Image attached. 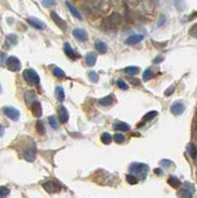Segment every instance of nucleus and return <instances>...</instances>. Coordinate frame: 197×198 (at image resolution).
I'll return each instance as SVG.
<instances>
[{"mask_svg": "<svg viewBox=\"0 0 197 198\" xmlns=\"http://www.w3.org/2000/svg\"><path fill=\"white\" fill-rule=\"evenodd\" d=\"M122 23V16L119 13H113L110 16L106 17L102 21V28L105 31H112L116 30Z\"/></svg>", "mask_w": 197, "mask_h": 198, "instance_id": "obj_1", "label": "nucleus"}, {"mask_svg": "<svg viewBox=\"0 0 197 198\" xmlns=\"http://www.w3.org/2000/svg\"><path fill=\"white\" fill-rule=\"evenodd\" d=\"M23 77H24V79L28 83L32 84V85L33 84H38L40 82V77L38 73L32 68L26 69L25 72H23Z\"/></svg>", "mask_w": 197, "mask_h": 198, "instance_id": "obj_2", "label": "nucleus"}, {"mask_svg": "<svg viewBox=\"0 0 197 198\" xmlns=\"http://www.w3.org/2000/svg\"><path fill=\"white\" fill-rule=\"evenodd\" d=\"M130 171L132 173L136 174H141L142 177H145L147 175L149 171V167L146 163H132L130 167Z\"/></svg>", "mask_w": 197, "mask_h": 198, "instance_id": "obj_3", "label": "nucleus"}, {"mask_svg": "<svg viewBox=\"0 0 197 198\" xmlns=\"http://www.w3.org/2000/svg\"><path fill=\"white\" fill-rule=\"evenodd\" d=\"M6 64L8 69L11 70V72H19L21 69V63L19 59L16 58V56H10V58H8Z\"/></svg>", "mask_w": 197, "mask_h": 198, "instance_id": "obj_4", "label": "nucleus"}, {"mask_svg": "<svg viewBox=\"0 0 197 198\" xmlns=\"http://www.w3.org/2000/svg\"><path fill=\"white\" fill-rule=\"evenodd\" d=\"M24 159L27 162H34L36 159V146L34 143H32L26 149L24 153Z\"/></svg>", "mask_w": 197, "mask_h": 198, "instance_id": "obj_5", "label": "nucleus"}, {"mask_svg": "<svg viewBox=\"0 0 197 198\" xmlns=\"http://www.w3.org/2000/svg\"><path fill=\"white\" fill-rule=\"evenodd\" d=\"M3 112L9 119H11L13 121H17L20 117V112L13 107H5L3 109Z\"/></svg>", "mask_w": 197, "mask_h": 198, "instance_id": "obj_6", "label": "nucleus"}, {"mask_svg": "<svg viewBox=\"0 0 197 198\" xmlns=\"http://www.w3.org/2000/svg\"><path fill=\"white\" fill-rule=\"evenodd\" d=\"M43 188L49 193H55L60 190V184L55 181H47V182L43 183Z\"/></svg>", "mask_w": 197, "mask_h": 198, "instance_id": "obj_7", "label": "nucleus"}, {"mask_svg": "<svg viewBox=\"0 0 197 198\" xmlns=\"http://www.w3.org/2000/svg\"><path fill=\"white\" fill-rule=\"evenodd\" d=\"M51 19H53V20L55 21V24H57L63 31L67 30V23H65V21L64 20L63 18H60V17L59 16V14H57L55 12H51Z\"/></svg>", "mask_w": 197, "mask_h": 198, "instance_id": "obj_8", "label": "nucleus"}, {"mask_svg": "<svg viewBox=\"0 0 197 198\" xmlns=\"http://www.w3.org/2000/svg\"><path fill=\"white\" fill-rule=\"evenodd\" d=\"M31 111L32 114L34 115L36 118H40L43 114V110H42V105L39 101H34L32 103V107H31Z\"/></svg>", "mask_w": 197, "mask_h": 198, "instance_id": "obj_9", "label": "nucleus"}, {"mask_svg": "<svg viewBox=\"0 0 197 198\" xmlns=\"http://www.w3.org/2000/svg\"><path fill=\"white\" fill-rule=\"evenodd\" d=\"M184 110H185V107H184V105L182 104L181 102H176V103H174L172 106H171V108H170V111H171V113L173 115H175V116H178V115H181L182 113L184 112Z\"/></svg>", "mask_w": 197, "mask_h": 198, "instance_id": "obj_10", "label": "nucleus"}, {"mask_svg": "<svg viewBox=\"0 0 197 198\" xmlns=\"http://www.w3.org/2000/svg\"><path fill=\"white\" fill-rule=\"evenodd\" d=\"M72 35L76 37L77 40L81 41V42L86 41L87 38H88V35H87L86 31L83 30V29H76V30H73L72 31Z\"/></svg>", "mask_w": 197, "mask_h": 198, "instance_id": "obj_11", "label": "nucleus"}, {"mask_svg": "<svg viewBox=\"0 0 197 198\" xmlns=\"http://www.w3.org/2000/svg\"><path fill=\"white\" fill-rule=\"evenodd\" d=\"M28 22H29L33 27L36 28V29H38V30L44 29V27H45L44 22L39 20V19L36 18V17H30L29 19H28Z\"/></svg>", "mask_w": 197, "mask_h": 198, "instance_id": "obj_12", "label": "nucleus"}, {"mask_svg": "<svg viewBox=\"0 0 197 198\" xmlns=\"http://www.w3.org/2000/svg\"><path fill=\"white\" fill-rule=\"evenodd\" d=\"M59 118H60V123H67L68 120V112L67 110V108L64 107V106H60V109H59Z\"/></svg>", "mask_w": 197, "mask_h": 198, "instance_id": "obj_13", "label": "nucleus"}, {"mask_svg": "<svg viewBox=\"0 0 197 198\" xmlns=\"http://www.w3.org/2000/svg\"><path fill=\"white\" fill-rule=\"evenodd\" d=\"M144 39V36L143 35H132V36H130L127 40H126V44H128V45H135V44H138L140 43L141 41H143Z\"/></svg>", "mask_w": 197, "mask_h": 198, "instance_id": "obj_14", "label": "nucleus"}, {"mask_svg": "<svg viewBox=\"0 0 197 198\" xmlns=\"http://www.w3.org/2000/svg\"><path fill=\"white\" fill-rule=\"evenodd\" d=\"M65 5H67V7L68 8L69 12L72 13L74 17L77 18V19H79V20H82V16H81L80 12H79V11L77 10V9L72 5V3H69L68 1H67V2H65Z\"/></svg>", "mask_w": 197, "mask_h": 198, "instance_id": "obj_15", "label": "nucleus"}, {"mask_svg": "<svg viewBox=\"0 0 197 198\" xmlns=\"http://www.w3.org/2000/svg\"><path fill=\"white\" fill-rule=\"evenodd\" d=\"M96 60H97V56H96L95 54L89 53V54L86 55L85 62H86L87 65H89V67H93V65L96 64Z\"/></svg>", "mask_w": 197, "mask_h": 198, "instance_id": "obj_16", "label": "nucleus"}, {"mask_svg": "<svg viewBox=\"0 0 197 198\" xmlns=\"http://www.w3.org/2000/svg\"><path fill=\"white\" fill-rule=\"evenodd\" d=\"M64 52H65V54H67V56H68V58H70V59H76V58H77V56L76 55V52L72 50V48L69 46L68 43H65L64 44Z\"/></svg>", "mask_w": 197, "mask_h": 198, "instance_id": "obj_17", "label": "nucleus"}, {"mask_svg": "<svg viewBox=\"0 0 197 198\" xmlns=\"http://www.w3.org/2000/svg\"><path fill=\"white\" fill-rule=\"evenodd\" d=\"M112 103H113V96L112 95L105 96L99 100V104L101 106H110Z\"/></svg>", "mask_w": 197, "mask_h": 198, "instance_id": "obj_18", "label": "nucleus"}, {"mask_svg": "<svg viewBox=\"0 0 197 198\" xmlns=\"http://www.w3.org/2000/svg\"><path fill=\"white\" fill-rule=\"evenodd\" d=\"M114 128L118 131H122V132H127L130 130V126L127 123H124V122H117L115 124Z\"/></svg>", "mask_w": 197, "mask_h": 198, "instance_id": "obj_19", "label": "nucleus"}, {"mask_svg": "<svg viewBox=\"0 0 197 198\" xmlns=\"http://www.w3.org/2000/svg\"><path fill=\"white\" fill-rule=\"evenodd\" d=\"M55 97L60 102H63L64 100V90L60 86H57V88H55Z\"/></svg>", "mask_w": 197, "mask_h": 198, "instance_id": "obj_20", "label": "nucleus"}, {"mask_svg": "<svg viewBox=\"0 0 197 198\" xmlns=\"http://www.w3.org/2000/svg\"><path fill=\"white\" fill-rule=\"evenodd\" d=\"M178 196L180 198H192V191L187 188H182V189L178 192Z\"/></svg>", "mask_w": 197, "mask_h": 198, "instance_id": "obj_21", "label": "nucleus"}, {"mask_svg": "<svg viewBox=\"0 0 197 198\" xmlns=\"http://www.w3.org/2000/svg\"><path fill=\"white\" fill-rule=\"evenodd\" d=\"M95 49L99 52L100 54H105L107 52V46L105 43H103V42H96Z\"/></svg>", "mask_w": 197, "mask_h": 198, "instance_id": "obj_22", "label": "nucleus"}, {"mask_svg": "<svg viewBox=\"0 0 197 198\" xmlns=\"http://www.w3.org/2000/svg\"><path fill=\"white\" fill-rule=\"evenodd\" d=\"M167 182L170 183V184L173 187V188H178L180 185H181V182L179 179H177L176 177L174 176H170V178H168V180Z\"/></svg>", "mask_w": 197, "mask_h": 198, "instance_id": "obj_23", "label": "nucleus"}, {"mask_svg": "<svg viewBox=\"0 0 197 198\" xmlns=\"http://www.w3.org/2000/svg\"><path fill=\"white\" fill-rule=\"evenodd\" d=\"M187 152L189 153L190 157L192 159H196V147H195L194 144H189L188 146H187Z\"/></svg>", "mask_w": 197, "mask_h": 198, "instance_id": "obj_24", "label": "nucleus"}, {"mask_svg": "<svg viewBox=\"0 0 197 198\" xmlns=\"http://www.w3.org/2000/svg\"><path fill=\"white\" fill-rule=\"evenodd\" d=\"M140 68L138 67H128L125 68V72L129 74V75H136L137 73H139Z\"/></svg>", "mask_w": 197, "mask_h": 198, "instance_id": "obj_25", "label": "nucleus"}, {"mask_svg": "<svg viewBox=\"0 0 197 198\" xmlns=\"http://www.w3.org/2000/svg\"><path fill=\"white\" fill-rule=\"evenodd\" d=\"M53 74L55 75V77H58V78H64L65 76L64 72L62 68H55L53 69Z\"/></svg>", "mask_w": 197, "mask_h": 198, "instance_id": "obj_26", "label": "nucleus"}, {"mask_svg": "<svg viewBox=\"0 0 197 198\" xmlns=\"http://www.w3.org/2000/svg\"><path fill=\"white\" fill-rule=\"evenodd\" d=\"M101 141H102V143L103 144H105V145H108L111 143V141H112V137L109 133H103L101 135Z\"/></svg>", "mask_w": 197, "mask_h": 198, "instance_id": "obj_27", "label": "nucleus"}, {"mask_svg": "<svg viewBox=\"0 0 197 198\" xmlns=\"http://www.w3.org/2000/svg\"><path fill=\"white\" fill-rule=\"evenodd\" d=\"M157 116H158V112L157 111H151V112L147 113V114L144 116L143 121H150V120L154 119V118L157 117Z\"/></svg>", "mask_w": 197, "mask_h": 198, "instance_id": "obj_28", "label": "nucleus"}, {"mask_svg": "<svg viewBox=\"0 0 197 198\" xmlns=\"http://www.w3.org/2000/svg\"><path fill=\"white\" fill-rule=\"evenodd\" d=\"M88 77H89V79H90V81L93 82V83H96V82H98V80H99V75H98L94 72H89Z\"/></svg>", "mask_w": 197, "mask_h": 198, "instance_id": "obj_29", "label": "nucleus"}, {"mask_svg": "<svg viewBox=\"0 0 197 198\" xmlns=\"http://www.w3.org/2000/svg\"><path fill=\"white\" fill-rule=\"evenodd\" d=\"M153 77V72H152V70L150 69V68H148V69H146L144 72V73H143V79L145 81H148V80H150Z\"/></svg>", "mask_w": 197, "mask_h": 198, "instance_id": "obj_30", "label": "nucleus"}, {"mask_svg": "<svg viewBox=\"0 0 197 198\" xmlns=\"http://www.w3.org/2000/svg\"><path fill=\"white\" fill-rule=\"evenodd\" d=\"M126 179H127L128 183H130V184H137L138 183V178L136 177L135 175H133V174H128L127 177H126Z\"/></svg>", "mask_w": 197, "mask_h": 198, "instance_id": "obj_31", "label": "nucleus"}, {"mask_svg": "<svg viewBox=\"0 0 197 198\" xmlns=\"http://www.w3.org/2000/svg\"><path fill=\"white\" fill-rule=\"evenodd\" d=\"M36 129L37 131H38V133L39 134H44L45 133V127H44V124H43V122L42 121H38L36 123Z\"/></svg>", "mask_w": 197, "mask_h": 198, "instance_id": "obj_32", "label": "nucleus"}, {"mask_svg": "<svg viewBox=\"0 0 197 198\" xmlns=\"http://www.w3.org/2000/svg\"><path fill=\"white\" fill-rule=\"evenodd\" d=\"M49 124L51 125V127L53 129H59V125L57 123V120L54 116H51L49 117Z\"/></svg>", "mask_w": 197, "mask_h": 198, "instance_id": "obj_33", "label": "nucleus"}, {"mask_svg": "<svg viewBox=\"0 0 197 198\" xmlns=\"http://www.w3.org/2000/svg\"><path fill=\"white\" fill-rule=\"evenodd\" d=\"M117 85H118V87L120 89H122V90H127L128 89V84L126 83L124 80H122V79L117 80Z\"/></svg>", "mask_w": 197, "mask_h": 198, "instance_id": "obj_34", "label": "nucleus"}, {"mask_svg": "<svg viewBox=\"0 0 197 198\" xmlns=\"http://www.w3.org/2000/svg\"><path fill=\"white\" fill-rule=\"evenodd\" d=\"M42 4H43V6L45 7H51L55 4V0H43Z\"/></svg>", "mask_w": 197, "mask_h": 198, "instance_id": "obj_35", "label": "nucleus"}, {"mask_svg": "<svg viewBox=\"0 0 197 198\" xmlns=\"http://www.w3.org/2000/svg\"><path fill=\"white\" fill-rule=\"evenodd\" d=\"M114 140L116 141L117 143H123L125 141V137L122 135V134H115L114 136Z\"/></svg>", "mask_w": 197, "mask_h": 198, "instance_id": "obj_36", "label": "nucleus"}, {"mask_svg": "<svg viewBox=\"0 0 197 198\" xmlns=\"http://www.w3.org/2000/svg\"><path fill=\"white\" fill-rule=\"evenodd\" d=\"M8 193H9L8 188L4 187V186H0V198L5 197L8 194Z\"/></svg>", "mask_w": 197, "mask_h": 198, "instance_id": "obj_37", "label": "nucleus"}, {"mask_svg": "<svg viewBox=\"0 0 197 198\" xmlns=\"http://www.w3.org/2000/svg\"><path fill=\"white\" fill-rule=\"evenodd\" d=\"M162 167H170L171 164H172V162L171 161H168V159H162L161 163H159Z\"/></svg>", "mask_w": 197, "mask_h": 198, "instance_id": "obj_38", "label": "nucleus"}, {"mask_svg": "<svg viewBox=\"0 0 197 198\" xmlns=\"http://www.w3.org/2000/svg\"><path fill=\"white\" fill-rule=\"evenodd\" d=\"M196 28H197V25L194 24L193 26L190 28V31H189V35L191 37H193V38H197V30H196Z\"/></svg>", "mask_w": 197, "mask_h": 198, "instance_id": "obj_39", "label": "nucleus"}, {"mask_svg": "<svg viewBox=\"0 0 197 198\" xmlns=\"http://www.w3.org/2000/svg\"><path fill=\"white\" fill-rule=\"evenodd\" d=\"M165 22H166V17L163 16V15H162L161 16V18H159V20H158V26H162L163 24H165Z\"/></svg>", "mask_w": 197, "mask_h": 198, "instance_id": "obj_40", "label": "nucleus"}, {"mask_svg": "<svg viewBox=\"0 0 197 198\" xmlns=\"http://www.w3.org/2000/svg\"><path fill=\"white\" fill-rule=\"evenodd\" d=\"M129 80H130L131 83H133L135 86H137V85H139V84H140V80H138V79L134 80V79H132V78H129Z\"/></svg>", "mask_w": 197, "mask_h": 198, "instance_id": "obj_41", "label": "nucleus"}, {"mask_svg": "<svg viewBox=\"0 0 197 198\" xmlns=\"http://www.w3.org/2000/svg\"><path fill=\"white\" fill-rule=\"evenodd\" d=\"M172 91H173V86H171L170 89H168V90H166V95H170Z\"/></svg>", "mask_w": 197, "mask_h": 198, "instance_id": "obj_42", "label": "nucleus"}, {"mask_svg": "<svg viewBox=\"0 0 197 198\" xmlns=\"http://www.w3.org/2000/svg\"><path fill=\"white\" fill-rule=\"evenodd\" d=\"M4 135V127L0 124V137H2Z\"/></svg>", "mask_w": 197, "mask_h": 198, "instance_id": "obj_43", "label": "nucleus"}, {"mask_svg": "<svg viewBox=\"0 0 197 198\" xmlns=\"http://www.w3.org/2000/svg\"><path fill=\"white\" fill-rule=\"evenodd\" d=\"M154 172H156L157 174H158V175H159V174H162V169H159V168H156V169H154Z\"/></svg>", "mask_w": 197, "mask_h": 198, "instance_id": "obj_44", "label": "nucleus"}, {"mask_svg": "<svg viewBox=\"0 0 197 198\" xmlns=\"http://www.w3.org/2000/svg\"><path fill=\"white\" fill-rule=\"evenodd\" d=\"M158 60H162V58H159L158 56V58H157L156 60H154V63H158Z\"/></svg>", "mask_w": 197, "mask_h": 198, "instance_id": "obj_45", "label": "nucleus"}, {"mask_svg": "<svg viewBox=\"0 0 197 198\" xmlns=\"http://www.w3.org/2000/svg\"><path fill=\"white\" fill-rule=\"evenodd\" d=\"M1 91H2V88H1V85H0V93H1Z\"/></svg>", "mask_w": 197, "mask_h": 198, "instance_id": "obj_46", "label": "nucleus"}]
</instances>
